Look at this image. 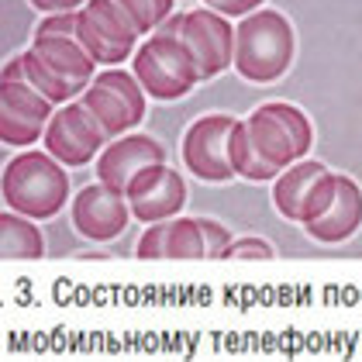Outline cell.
Wrapping results in <instances>:
<instances>
[{
	"label": "cell",
	"mask_w": 362,
	"mask_h": 362,
	"mask_svg": "<svg viewBox=\"0 0 362 362\" xmlns=\"http://www.w3.org/2000/svg\"><path fill=\"white\" fill-rule=\"evenodd\" d=\"M132 221L128 197L111 190L107 183H90L73 200V228L86 242H114Z\"/></svg>",
	"instance_id": "obj_13"
},
{
	"label": "cell",
	"mask_w": 362,
	"mask_h": 362,
	"mask_svg": "<svg viewBox=\"0 0 362 362\" xmlns=\"http://www.w3.org/2000/svg\"><path fill=\"white\" fill-rule=\"evenodd\" d=\"M180 18L183 14H169L132 56L135 80L156 100H180L200 83L197 62L190 56V49L183 45V35H180Z\"/></svg>",
	"instance_id": "obj_2"
},
{
	"label": "cell",
	"mask_w": 362,
	"mask_h": 362,
	"mask_svg": "<svg viewBox=\"0 0 362 362\" xmlns=\"http://www.w3.org/2000/svg\"><path fill=\"white\" fill-rule=\"evenodd\" d=\"M124 197H128L135 221H169V218H180V211L187 204V183L176 169L159 163V166H148L145 173H139Z\"/></svg>",
	"instance_id": "obj_12"
},
{
	"label": "cell",
	"mask_w": 362,
	"mask_h": 362,
	"mask_svg": "<svg viewBox=\"0 0 362 362\" xmlns=\"http://www.w3.org/2000/svg\"><path fill=\"white\" fill-rule=\"evenodd\" d=\"M42 141H45V152L56 156L62 166H90L107 148L111 135L104 132V124L93 117L83 100H69L56 107Z\"/></svg>",
	"instance_id": "obj_9"
},
{
	"label": "cell",
	"mask_w": 362,
	"mask_h": 362,
	"mask_svg": "<svg viewBox=\"0 0 362 362\" xmlns=\"http://www.w3.org/2000/svg\"><path fill=\"white\" fill-rule=\"evenodd\" d=\"M204 7H211V11H218L224 18H245L252 11H259L266 0H200Z\"/></svg>",
	"instance_id": "obj_26"
},
{
	"label": "cell",
	"mask_w": 362,
	"mask_h": 362,
	"mask_svg": "<svg viewBox=\"0 0 362 362\" xmlns=\"http://www.w3.org/2000/svg\"><path fill=\"white\" fill-rule=\"evenodd\" d=\"M121 7L128 11V18L135 21V28L141 35H152L169 14H176L173 11V0H121Z\"/></svg>",
	"instance_id": "obj_21"
},
{
	"label": "cell",
	"mask_w": 362,
	"mask_h": 362,
	"mask_svg": "<svg viewBox=\"0 0 362 362\" xmlns=\"http://www.w3.org/2000/svg\"><path fill=\"white\" fill-rule=\"evenodd\" d=\"M314 242L341 245L362 228V187L345 173H325L307 194L300 221Z\"/></svg>",
	"instance_id": "obj_5"
},
{
	"label": "cell",
	"mask_w": 362,
	"mask_h": 362,
	"mask_svg": "<svg viewBox=\"0 0 362 362\" xmlns=\"http://www.w3.org/2000/svg\"><path fill=\"white\" fill-rule=\"evenodd\" d=\"M231 166H235V176L252 180V183H266V180H273V173L262 166V159H259L255 148H252L245 117H238L235 128H231Z\"/></svg>",
	"instance_id": "obj_20"
},
{
	"label": "cell",
	"mask_w": 362,
	"mask_h": 362,
	"mask_svg": "<svg viewBox=\"0 0 362 362\" xmlns=\"http://www.w3.org/2000/svg\"><path fill=\"white\" fill-rule=\"evenodd\" d=\"M297 56V35L286 14L273 7H259L235 25V69L249 83H276L286 76Z\"/></svg>",
	"instance_id": "obj_1"
},
{
	"label": "cell",
	"mask_w": 362,
	"mask_h": 362,
	"mask_svg": "<svg viewBox=\"0 0 362 362\" xmlns=\"http://www.w3.org/2000/svg\"><path fill=\"white\" fill-rule=\"evenodd\" d=\"M166 238H169V221H156L141 231L135 255L139 259H166Z\"/></svg>",
	"instance_id": "obj_22"
},
{
	"label": "cell",
	"mask_w": 362,
	"mask_h": 362,
	"mask_svg": "<svg viewBox=\"0 0 362 362\" xmlns=\"http://www.w3.org/2000/svg\"><path fill=\"white\" fill-rule=\"evenodd\" d=\"M14 59H18V69L25 73V80H31V83L38 86V90H42V93H45V97L56 104V107H62V104H69V100H76V97H80L73 86L62 83L56 73H52V69H49L42 59L31 52V49H28V52H21V56H14Z\"/></svg>",
	"instance_id": "obj_19"
},
{
	"label": "cell",
	"mask_w": 362,
	"mask_h": 362,
	"mask_svg": "<svg viewBox=\"0 0 362 362\" xmlns=\"http://www.w3.org/2000/svg\"><path fill=\"white\" fill-rule=\"evenodd\" d=\"M28 4L42 14H62V11H80L86 0H28Z\"/></svg>",
	"instance_id": "obj_27"
},
{
	"label": "cell",
	"mask_w": 362,
	"mask_h": 362,
	"mask_svg": "<svg viewBox=\"0 0 362 362\" xmlns=\"http://www.w3.org/2000/svg\"><path fill=\"white\" fill-rule=\"evenodd\" d=\"M180 35H183V45L190 49V56L197 62L200 83L221 76L235 62V25H231V18H224L218 11H211V7L183 11Z\"/></svg>",
	"instance_id": "obj_11"
},
{
	"label": "cell",
	"mask_w": 362,
	"mask_h": 362,
	"mask_svg": "<svg viewBox=\"0 0 362 362\" xmlns=\"http://www.w3.org/2000/svg\"><path fill=\"white\" fill-rule=\"evenodd\" d=\"M245 128H249L255 156L273 173V180L286 166L307 159V152L314 145V124L307 121V114L283 100H269V104L255 107L245 117Z\"/></svg>",
	"instance_id": "obj_4"
},
{
	"label": "cell",
	"mask_w": 362,
	"mask_h": 362,
	"mask_svg": "<svg viewBox=\"0 0 362 362\" xmlns=\"http://www.w3.org/2000/svg\"><path fill=\"white\" fill-rule=\"evenodd\" d=\"M35 35H76V11H62V14H45Z\"/></svg>",
	"instance_id": "obj_25"
},
{
	"label": "cell",
	"mask_w": 362,
	"mask_h": 362,
	"mask_svg": "<svg viewBox=\"0 0 362 362\" xmlns=\"http://www.w3.org/2000/svg\"><path fill=\"white\" fill-rule=\"evenodd\" d=\"M325 173H328V166L317 163V159H300V163L286 166L276 180H273V207H276L286 221H300L307 194L314 190V183H317Z\"/></svg>",
	"instance_id": "obj_16"
},
{
	"label": "cell",
	"mask_w": 362,
	"mask_h": 362,
	"mask_svg": "<svg viewBox=\"0 0 362 362\" xmlns=\"http://www.w3.org/2000/svg\"><path fill=\"white\" fill-rule=\"evenodd\" d=\"M159 163H166V148L148 135L128 132L121 139L107 141V148L97 156V180L107 183L117 194H128L132 180L148 166H159Z\"/></svg>",
	"instance_id": "obj_14"
},
{
	"label": "cell",
	"mask_w": 362,
	"mask_h": 362,
	"mask_svg": "<svg viewBox=\"0 0 362 362\" xmlns=\"http://www.w3.org/2000/svg\"><path fill=\"white\" fill-rule=\"evenodd\" d=\"M235 114H204L187 128L180 156L183 166L204 183H228L235 180L231 166V128H235Z\"/></svg>",
	"instance_id": "obj_10"
},
{
	"label": "cell",
	"mask_w": 362,
	"mask_h": 362,
	"mask_svg": "<svg viewBox=\"0 0 362 362\" xmlns=\"http://www.w3.org/2000/svg\"><path fill=\"white\" fill-rule=\"evenodd\" d=\"M31 52L42 59L52 73L66 86H73L76 93H83L86 86L93 83V69H97V59L80 45L76 35H35L31 38Z\"/></svg>",
	"instance_id": "obj_15"
},
{
	"label": "cell",
	"mask_w": 362,
	"mask_h": 362,
	"mask_svg": "<svg viewBox=\"0 0 362 362\" xmlns=\"http://www.w3.org/2000/svg\"><path fill=\"white\" fill-rule=\"evenodd\" d=\"M273 255L276 252L266 238H235L224 252V259H273Z\"/></svg>",
	"instance_id": "obj_24"
},
{
	"label": "cell",
	"mask_w": 362,
	"mask_h": 362,
	"mask_svg": "<svg viewBox=\"0 0 362 362\" xmlns=\"http://www.w3.org/2000/svg\"><path fill=\"white\" fill-rule=\"evenodd\" d=\"M166 259H207L200 218H169Z\"/></svg>",
	"instance_id": "obj_18"
},
{
	"label": "cell",
	"mask_w": 362,
	"mask_h": 362,
	"mask_svg": "<svg viewBox=\"0 0 362 362\" xmlns=\"http://www.w3.org/2000/svg\"><path fill=\"white\" fill-rule=\"evenodd\" d=\"M200 228H204V242H207V259H224L228 245L235 242L231 231L221 221H214V218H200Z\"/></svg>",
	"instance_id": "obj_23"
},
{
	"label": "cell",
	"mask_w": 362,
	"mask_h": 362,
	"mask_svg": "<svg viewBox=\"0 0 362 362\" xmlns=\"http://www.w3.org/2000/svg\"><path fill=\"white\" fill-rule=\"evenodd\" d=\"M4 204L31 221H49L69 200L66 166L49 152H21L4 166Z\"/></svg>",
	"instance_id": "obj_3"
},
{
	"label": "cell",
	"mask_w": 362,
	"mask_h": 362,
	"mask_svg": "<svg viewBox=\"0 0 362 362\" xmlns=\"http://www.w3.org/2000/svg\"><path fill=\"white\" fill-rule=\"evenodd\" d=\"M76 38L104 66H117L135 56L141 31L121 7V0H86L76 11Z\"/></svg>",
	"instance_id": "obj_7"
},
{
	"label": "cell",
	"mask_w": 362,
	"mask_h": 362,
	"mask_svg": "<svg viewBox=\"0 0 362 362\" xmlns=\"http://www.w3.org/2000/svg\"><path fill=\"white\" fill-rule=\"evenodd\" d=\"M0 252L4 259H42L45 255V238L38 231V224L18 214V211H4L0 218Z\"/></svg>",
	"instance_id": "obj_17"
},
{
	"label": "cell",
	"mask_w": 362,
	"mask_h": 362,
	"mask_svg": "<svg viewBox=\"0 0 362 362\" xmlns=\"http://www.w3.org/2000/svg\"><path fill=\"white\" fill-rule=\"evenodd\" d=\"M56 114V104L25 80V73L18 69V59H7L4 73H0V139L7 145H35L45 139V128Z\"/></svg>",
	"instance_id": "obj_6"
},
{
	"label": "cell",
	"mask_w": 362,
	"mask_h": 362,
	"mask_svg": "<svg viewBox=\"0 0 362 362\" xmlns=\"http://www.w3.org/2000/svg\"><path fill=\"white\" fill-rule=\"evenodd\" d=\"M145 90L135 80V73H124V69H104L93 76V83L83 90V104L93 111V117L104 124V132L111 139H121L128 132H135L141 121H145Z\"/></svg>",
	"instance_id": "obj_8"
}]
</instances>
